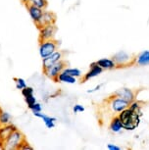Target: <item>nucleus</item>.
<instances>
[{
	"instance_id": "1",
	"label": "nucleus",
	"mask_w": 149,
	"mask_h": 150,
	"mask_svg": "<svg viewBox=\"0 0 149 150\" xmlns=\"http://www.w3.org/2000/svg\"><path fill=\"white\" fill-rule=\"evenodd\" d=\"M140 115L141 114L133 112L128 107L126 109L120 112V115L118 117L122 122L124 129L126 131H133L138 127L140 123Z\"/></svg>"
},
{
	"instance_id": "2",
	"label": "nucleus",
	"mask_w": 149,
	"mask_h": 150,
	"mask_svg": "<svg viewBox=\"0 0 149 150\" xmlns=\"http://www.w3.org/2000/svg\"><path fill=\"white\" fill-rule=\"evenodd\" d=\"M24 141H26L24 134L17 129L0 144V147L5 150H19Z\"/></svg>"
},
{
	"instance_id": "3",
	"label": "nucleus",
	"mask_w": 149,
	"mask_h": 150,
	"mask_svg": "<svg viewBox=\"0 0 149 150\" xmlns=\"http://www.w3.org/2000/svg\"><path fill=\"white\" fill-rule=\"evenodd\" d=\"M58 48V43L54 39H48V40H42L40 41L38 48V53L39 56L44 59L48 57L49 55H51L53 52H55Z\"/></svg>"
},
{
	"instance_id": "4",
	"label": "nucleus",
	"mask_w": 149,
	"mask_h": 150,
	"mask_svg": "<svg viewBox=\"0 0 149 150\" xmlns=\"http://www.w3.org/2000/svg\"><path fill=\"white\" fill-rule=\"evenodd\" d=\"M66 68V63L63 61V59L60 61H58L57 63L53 64L52 66H50L46 69H43V72L48 78L52 79V80L56 81V79L59 76V74L63 72V70Z\"/></svg>"
},
{
	"instance_id": "5",
	"label": "nucleus",
	"mask_w": 149,
	"mask_h": 150,
	"mask_svg": "<svg viewBox=\"0 0 149 150\" xmlns=\"http://www.w3.org/2000/svg\"><path fill=\"white\" fill-rule=\"evenodd\" d=\"M57 32V28L55 24H50L39 28V41L54 39V36Z\"/></svg>"
},
{
	"instance_id": "6",
	"label": "nucleus",
	"mask_w": 149,
	"mask_h": 150,
	"mask_svg": "<svg viewBox=\"0 0 149 150\" xmlns=\"http://www.w3.org/2000/svg\"><path fill=\"white\" fill-rule=\"evenodd\" d=\"M130 102H128L125 99L121 98V97H117V96H114L111 97L110 99V107L112 109V111L116 112V113H120L122 112L123 110H125L130 106Z\"/></svg>"
},
{
	"instance_id": "7",
	"label": "nucleus",
	"mask_w": 149,
	"mask_h": 150,
	"mask_svg": "<svg viewBox=\"0 0 149 150\" xmlns=\"http://www.w3.org/2000/svg\"><path fill=\"white\" fill-rule=\"evenodd\" d=\"M63 59V54H62L61 51L59 50H56L55 52H53L51 55H49L48 57L42 59V68L43 69H46L50 66H52L53 64L57 63L58 61H60Z\"/></svg>"
},
{
	"instance_id": "8",
	"label": "nucleus",
	"mask_w": 149,
	"mask_h": 150,
	"mask_svg": "<svg viewBox=\"0 0 149 150\" xmlns=\"http://www.w3.org/2000/svg\"><path fill=\"white\" fill-rule=\"evenodd\" d=\"M55 19H56V16L54 13L50 12V11H46V10H43V14H42L40 20L38 21L36 27L41 28L43 26H46V25H50V24H54L55 23Z\"/></svg>"
},
{
	"instance_id": "9",
	"label": "nucleus",
	"mask_w": 149,
	"mask_h": 150,
	"mask_svg": "<svg viewBox=\"0 0 149 150\" xmlns=\"http://www.w3.org/2000/svg\"><path fill=\"white\" fill-rule=\"evenodd\" d=\"M26 5H27V9H28V12H29L30 19H32L35 24H37L38 21L41 18L42 14H43L44 9H42L40 7L35 6V5H32V4H26Z\"/></svg>"
},
{
	"instance_id": "10",
	"label": "nucleus",
	"mask_w": 149,
	"mask_h": 150,
	"mask_svg": "<svg viewBox=\"0 0 149 150\" xmlns=\"http://www.w3.org/2000/svg\"><path fill=\"white\" fill-rule=\"evenodd\" d=\"M114 96H117V97H121L123 99H125L128 102H133L134 99H136V95H134V92L130 88H121L119 90H117L116 92H114Z\"/></svg>"
},
{
	"instance_id": "11",
	"label": "nucleus",
	"mask_w": 149,
	"mask_h": 150,
	"mask_svg": "<svg viewBox=\"0 0 149 150\" xmlns=\"http://www.w3.org/2000/svg\"><path fill=\"white\" fill-rule=\"evenodd\" d=\"M102 72H103V69L100 66H98V64L96 63V62L91 63L90 66H89V71L85 74V75H84L83 81H88L90 80V79H93L95 77H97V76H99Z\"/></svg>"
},
{
	"instance_id": "12",
	"label": "nucleus",
	"mask_w": 149,
	"mask_h": 150,
	"mask_svg": "<svg viewBox=\"0 0 149 150\" xmlns=\"http://www.w3.org/2000/svg\"><path fill=\"white\" fill-rule=\"evenodd\" d=\"M33 116L37 118H40L42 121H43L44 125L46 126L47 129H53L55 128V122L57 121V119L54 117H51V116H47L45 114H43L42 112H36L33 113Z\"/></svg>"
},
{
	"instance_id": "13",
	"label": "nucleus",
	"mask_w": 149,
	"mask_h": 150,
	"mask_svg": "<svg viewBox=\"0 0 149 150\" xmlns=\"http://www.w3.org/2000/svg\"><path fill=\"white\" fill-rule=\"evenodd\" d=\"M16 129H17V128L12 123L0 127V144L3 142V141L6 139L14 131H16Z\"/></svg>"
},
{
	"instance_id": "14",
	"label": "nucleus",
	"mask_w": 149,
	"mask_h": 150,
	"mask_svg": "<svg viewBox=\"0 0 149 150\" xmlns=\"http://www.w3.org/2000/svg\"><path fill=\"white\" fill-rule=\"evenodd\" d=\"M113 60L116 65H126L131 61V55L125 51H120L114 55Z\"/></svg>"
},
{
	"instance_id": "15",
	"label": "nucleus",
	"mask_w": 149,
	"mask_h": 150,
	"mask_svg": "<svg viewBox=\"0 0 149 150\" xmlns=\"http://www.w3.org/2000/svg\"><path fill=\"white\" fill-rule=\"evenodd\" d=\"M56 81H58V83H63L74 84L76 83V81H77V78L72 77V76H70L64 72H61L59 74L57 79H56Z\"/></svg>"
},
{
	"instance_id": "16",
	"label": "nucleus",
	"mask_w": 149,
	"mask_h": 150,
	"mask_svg": "<svg viewBox=\"0 0 149 150\" xmlns=\"http://www.w3.org/2000/svg\"><path fill=\"white\" fill-rule=\"evenodd\" d=\"M96 63L98 64V66H100L103 70L114 69V68L117 66L116 63L114 62L113 59H109V58H102V59H99L98 61H96Z\"/></svg>"
},
{
	"instance_id": "17",
	"label": "nucleus",
	"mask_w": 149,
	"mask_h": 150,
	"mask_svg": "<svg viewBox=\"0 0 149 150\" xmlns=\"http://www.w3.org/2000/svg\"><path fill=\"white\" fill-rule=\"evenodd\" d=\"M136 64L138 66H147L149 65V51L145 50L142 51L140 54L136 58Z\"/></svg>"
},
{
	"instance_id": "18",
	"label": "nucleus",
	"mask_w": 149,
	"mask_h": 150,
	"mask_svg": "<svg viewBox=\"0 0 149 150\" xmlns=\"http://www.w3.org/2000/svg\"><path fill=\"white\" fill-rule=\"evenodd\" d=\"M123 129H124V127H123L122 122H121V120H120V118L119 117H115L113 120H112L111 124H110V129H111V132H119L122 131Z\"/></svg>"
},
{
	"instance_id": "19",
	"label": "nucleus",
	"mask_w": 149,
	"mask_h": 150,
	"mask_svg": "<svg viewBox=\"0 0 149 150\" xmlns=\"http://www.w3.org/2000/svg\"><path fill=\"white\" fill-rule=\"evenodd\" d=\"M11 122H12V116L10 113L1 110L0 111V127L11 124Z\"/></svg>"
},
{
	"instance_id": "20",
	"label": "nucleus",
	"mask_w": 149,
	"mask_h": 150,
	"mask_svg": "<svg viewBox=\"0 0 149 150\" xmlns=\"http://www.w3.org/2000/svg\"><path fill=\"white\" fill-rule=\"evenodd\" d=\"M64 73L68 74V75L72 76L75 78H81V71L77 69V68H65L63 70Z\"/></svg>"
},
{
	"instance_id": "21",
	"label": "nucleus",
	"mask_w": 149,
	"mask_h": 150,
	"mask_svg": "<svg viewBox=\"0 0 149 150\" xmlns=\"http://www.w3.org/2000/svg\"><path fill=\"white\" fill-rule=\"evenodd\" d=\"M27 4H32V5H35V6L40 7L42 9H45V7L47 5V1L46 0H28Z\"/></svg>"
},
{
	"instance_id": "22",
	"label": "nucleus",
	"mask_w": 149,
	"mask_h": 150,
	"mask_svg": "<svg viewBox=\"0 0 149 150\" xmlns=\"http://www.w3.org/2000/svg\"><path fill=\"white\" fill-rule=\"evenodd\" d=\"M15 83H16V88L19 90L24 89L25 87L28 86L26 80H24L23 78H17L15 79Z\"/></svg>"
},
{
	"instance_id": "23",
	"label": "nucleus",
	"mask_w": 149,
	"mask_h": 150,
	"mask_svg": "<svg viewBox=\"0 0 149 150\" xmlns=\"http://www.w3.org/2000/svg\"><path fill=\"white\" fill-rule=\"evenodd\" d=\"M25 101H26V103L28 104V107H30L36 102V98H35V94H30V95H28L25 97Z\"/></svg>"
},
{
	"instance_id": "24",
	"label": "nucleus",
	"mask_w": 149,
	"mask_h": 150,
	"mask_svg": "<svg viewBox=\"0 0 149 150\" xmlns=\"http://www.w3.org/2000/svg\"><path fill=\"white\" fill-rule=\"evenodd\" d=\"M29 108L32 110V114L33 113H36V112H42V105L40 103H38L37 101L33 104V105H32L30 107H29Z\"/></svg>"
},
{
	"instance_id": "25",
	"label": "nucleus",
	"mask_w": 149,
	"mask_h": 150,
	"mask_svg": "<svg viewBox=\"0 0 149 150\" xmlns=\"http://www.w3.org/2000/svg\"><path fill=\"white\" fill-rule=\"evenodd\" d=\"M21 91H22V95H23L24 97H26V96L30 95V94H35V89H33L32 87H30V86L25 87V88L22 89Z\"/></svg>"
},
{
	"instance_id": "26",
	"label": "nucleus",
	"mask_w": 149,
	"mask_h": 150,
	"mask_svg": "<svg viewBox=\"0 0 149 150\" xmlns=\"http://www.w3.org/2000/svg\"><path fill=\"white\" fill-rule=\"evenodd\" d=\"M84 110H85V108L81 105V104H76V105L73 107V111H74L75 114H78V113H83L84 112Z\"/></svg>"
},
{
	"instance_id": "27",
	"label": "nucleus",
	"mask_w": 149,
	"mask_h": 150,
	"mask_svg": "<svg viewBox=\"0 0 149 150\" xmlns=\"http://www.w3.org/2000/svg\"><path fill=\"white\" fill-rule=\"evenodd\" d=\"M21 150H32L33 147L30 145V143H28L27 141H24V143L22 144V146L20 147Z\"/></svg>"
},
{
	"instance_id": "28",
	"label": "nucleus",
	"mask_w": 149,
	"mask_h": 150,
	"mask_svg": "<svg viewBox=\"0 0 149 150\" xmlns=\"http://www.w3.org/2000/svg\"><path fill=\"white\" fill-rule=\"evenodd\" d=\"M107 148L109 150H121V147L115 145V144H112V143H109L107 145Z\"/></svg>"
},
{
	"instance_id": "29",
	"label": "nucleus",
	"mask_w": 149,
	"mask_h": 150,
	"mask_svg": "<svg viewBox=\"0 0 149 150\" xmlns=\"http://www.w3.org/2000/svg\"><path fill=\"white\" fill-rule=\"evenodd\" d=\"M101 86H102V84H98V86H95L94 88L88 90V93H93V92H95V91H97V90H99V89L101 88Z\"/></svg>"
},
{
	"instance_id": "30",
	"label": "nucleus",
	"mask_w": 149,
	"mask_h": 150,
	"mask_svg": "<svg viewBox=\"0 0 149 150\" xmlns=\"http://www.w3.org/2000/svg\"><path fill=\"white\" fill-rule=\"evenodd\" d=\"M22 1L24 2V3H26L27 4V2H28V0H22Z\"/></svg>"
},
{
	"instance_id": "31",
	"label": "nucleus",
	"mask_w": 149,
	"mask_h": 150,
	"mask_svg": "<svg viewBox=\"0 0 149 150\" xmlns=\"http://www.w3.org/2000/svg\"><path fill=\"white\" fill-rule=\"evenodd\" d=\"M1 110H2V109H1V108H0V111H1Z\"/></svg>"
}]
</instances>
